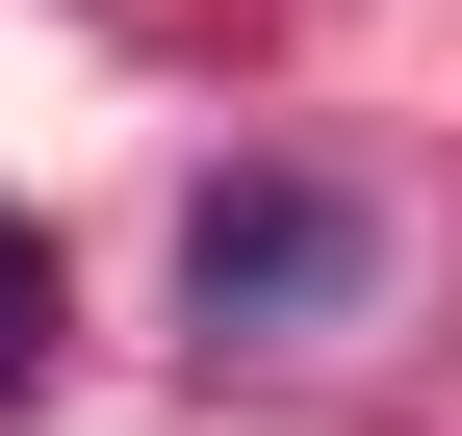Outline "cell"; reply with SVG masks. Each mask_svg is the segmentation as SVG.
I'll list each match as a JSON object with an SVG mask.
<instances>
[{
    "instance_id": "cell-2",
    "label": "cell",
    "mask_w": 462,
    "mask_h": 436,
    "mask_svg": "<svg viewBox=\"0 0 462 436\" xmlns=\"http://www.w3.org/2000/svg\"><path fill=\"white\" fill-rule=\"evenodd\" d=\"M26 386H51V257L0 232V411H26Z\"/></svg>"
},
{
    "instance_id": "cell-1",
    "label": "cell",
    "mask_w": 462,
    "mask_h": 436,
    "mask_svg": "<svg viewBox=\"0 0 462 436\" xmlns=\"http://www.w3.org/2000/svg\"><path fill=\"white\" fill-rule=\"evenodd\" d=\"M180 283H206V334H282V308H334V283H360V205L257 180V205H206V257H180Z\"/></svg>"
}]
</instances>
